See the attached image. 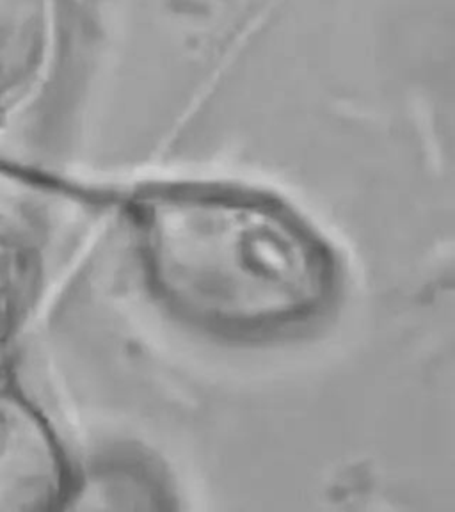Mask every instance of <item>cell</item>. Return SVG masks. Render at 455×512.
<instances>
[{
	"mask_svg": "<svg viewBox=\"0 0 455 512\" xmlns=\"http://www.w3.org/2000/svg\"><path fill=\"white\" fill-rule=\"evenodd\" d=\"M80 477L82 468L63 434L11 354L0 361V512L75 507Z\"/></svg>",
	"mask_w": 455,
	"mask_h": 512,
	"instance_id": "2",
	"label": "cell"
},
{
	"mask_svg": "<svg viewBox=\"0 0 455 512\" xmlns=\"http://www.w3.org/2000/svg\"><path fill=\"white\" fill-rule=\"evenodd\" d=\"M169 489L155 480L150 470L137 464L107 463L104 466L82 470L77 502L91 500L100 509H160L169 507Z\"/></svg>",
	"mask_w": 455,
	"mask_h": 512,
	"instance_id": "5",
	"label": "cell"
},
{
	"mask_svg": "<svg viewBox=\"0 0 455 512\" xmlns=\"http://www.w3.org/2000/svg\"><path fill=\"white\" fill-rule=\"evenodd\" d=\"M123 216L146 292L198 335L253 344L297 335L342 296L331 240L271 192L160 182L127 196Z\"/></svg>",
	"mask_w": 455,
	"mask_h": 512,
	"instance_id": "1",
	"label": "cell"
},
{
	"mask_svg": "<svg viewBox=\"0 0 455 512\" xmlns=\"http://www.w3.org/2000/svg\"><path fill=\"white\" fill-rule=\"evenodd\" d=\"M48 0H0V123L38 86L52 50Z\"/></svg>",
	"mask_w": 455,
	"mask_h": 512,
	"instance_id": "3",
	"label": "cell"
},
{
	"mask_svg": "<svg viewBox=\"0 0 455 512\" xmlns=\"http://www.w3.org/2000/svg\"><path fill=\"white\" fill-rule=\"evenodd\" d=\"M41 262L32 235L0 210V361L11 356L40 292Z\"/></svg>",
	"mask_w": 455,
	"mask_h": 512,
	"instance_id": "4",
	"label": "cell"
}]
</instances>
